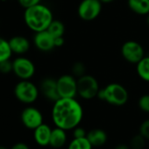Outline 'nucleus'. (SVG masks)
<instances>
[{"label": "nucleus", "mask_w": 149, "mask_h": 149, "mask_svg": "<svg viewBox=\"0 0 149 149\" xmlns=\"http://www.w3.org/2000/svg\"><path fill=\"white\" fill-rule=\"evenodd\" d=\"M97 97L111 105L123 106L129 99V93L122 84L111 83L107 84L104 88L100 89Z\"/></svg>", "instance_id": "nucleus-3"}, {"label": "nucleus", "mask_w": 149, "mask_h": 149, "mask_svg": "<svg viewBox=\"0 0 149 149\" xmlns=\"http://www.w3.org/2000/svg\"><path fill=\"white\" fill-rule=\"evenodd\" d=\"M13 54L9 40L0 37V62L11 59Z\"/></svg>", "instance_id": "nucleus-21"}, {"label": "nucleus", "mask_w": 149, "mask_h": 149, "mask_svg": "<svg viewBox=\"0 0 149 149\" xmlns=\"http://www.w3.org/2000/svg\"><path fill=\"white\" fill-rule=\"evenodd\" d=\"M67 131L61 129L60 127H56L52 129L49 146L53 148L59 149L61 148L67 142Z\"/></svg>", "instance_id": "nucleus-16"}, {"label": "nucleus", "mask_w": 149, "mask_h": 149, "mask_svg": "<svg viewBox=\"0 0 149 149\" xmlns=\"http://www.w3.org/2000/svg\"><path fill=\"white\" fill-rule=\"evenodd\" d=\"M100 91L97 78L91 74H84L77 78V95L85 100H91L97 97Z\"/></svg>", "instance_id": "nucleus-5"}, {"label": "nucleus", "mask_w": 149, "mask_h": 149, "mask_svg": "<svg viewBox=\"0 0 149 149\" xmlns=\"http://www.w3.org/2000/svg\"><path fill=\"white\" fill-rule=\"evenodd\" d=\"M0 1H4V0H0Z\"/></svg>", "instance_id": "nucleus-35"}, {"label": "nucleus", "mask_w": 149, "mask_h": 149, "mask_svg": "<svg viewBox=\"0 0 149 149\" xmlns=\"http://www.w3.org/2000/svg\"><path fill=\"white\" fill-rule=\"evenodd\" d=\"M18 1L23 8L26 9V8H29L31 6L40 4L41 0H18Z\"/></svg>", "instance_id": "nucleus-27"}, {"label": "nucleus", "mask_w": 149, "mask_h": 149, "mask_svg": "<svg viewBox=\"0 0 149 149\" xmlns=\"http://www.w3.org/2000/svg\"><path fill=\"white\" fill-rule=\"evenodd\" d=\"M84 118L81 104L73 98H59L52 108V120L56 127L70 131L80 125Z\"/></svg>", "instance_id": "nucleus-1"}, {"label": "nucleus", "mask_w": 149, "mask_h": 149, "mask_svg": "<svg viewBox=\"0 0 149 149\" xmlns=\"http://www.w3.org/2000/svg\"><path fill=\"white\" fill-rule=\"evenodd\" d=\"M87 136V132L84 128L81 126H77L73 129V137L74 138H84Z\"/></svg>", "instance_id": "nucleus-28"}, {"label": "nucleus", "mask_w": 149, "mask_h": 149, "mask_svg": "<svg viewBox=\"0 0 149 149\" xmlns=\"http://www.w3.org/2000/svg\"><path fill=\"white\" fill-rule=\"evenodd\" d=\"M21 121L26 128L34 130L43 124V115L37 108L28 106L21 112Z\"/></svg>", "instance_id": "nucleus-10"}, {"label": "nucleus", "mask_w": 149, "mask_h": 149, "mask_svg": "<svg viewBox=\"0 0 149 149\" xmlns=\"http://www.w3.org/2000/svg\"><path fill=\"white\" fill-rule=\"evenodd\" d=\"M35 65L28 58L17 57L13 61V72L20 80H30L35 74Z\"/></svg>", "instance_id": "nucleus-7"}, {"label": "nucleus", "mask_w": 149, "mask_h": 149, "mask_svg": "<svg viewBox=\"0 0 149 149\" xmlns=\"http://www.w3.org/2000/svg\"><path fill=\"white\" fill-rule=\"evenodd\" d=\"M39 88L30 80H20L14 88V96L21 103L31 104L39 97Z\"/></svg>", "instance_id": "nucleus-4"}, {"label": "nucleus", "mask_w": 149, "mask_h": 149, "mask_svg": "<svg viewBox=\"0 0 149 149\" xmlns=\"http://www.w3.org/2000/svg\"><path fill=\"white\" fill-rule=\"evenodd\" d=\"M60 98H73L77 95V78L73 74H62L57 80Z\"/></svg>", "instance_id": "nucleus-6"}, {"label": "nucleus", "mask_w": 149, "mask_h": 149, "mask_svg": "<svg viewBox=\"0 0 149 149\" xmlns=\"http://www.w3.org/2000/svg\"><path fill=\"white\" fill-rule=\"evenodd\" d=\"M102 5L100 0H82L77 8V14L84 21L94 20L100 15Z\"/></svg>", "instance_id": "nucleus-8"}, {"label": "nucleus", "mask_w": 149, "mask_h": 149, "mask_svg": "<svg viewBox=\"0 0 149 149\" xmlns=\"http://www.w3.org/2000/svg\"><path fill=\"white\" fill-rule=\"evenodd\" d=\"M115 149H129V147L126 145H125V144H120Z\"/></svg>", "instance_id": "nucleus-31"}, {"label": "nucleus", "mask_w": 149, "mask_h": 149, "mask_svg": "<svg viewBox=\"0 0 149 149\" xmlns=\"http://www.w3.org/2000/svg\"><path fill=\"white\" fill-rule=\"evenodd\" d=\"M33 44L36 48L41 52H49L55 47L54 38L47 30L35 33L33 36Z\"/></svg>", "instance_id": "nucleus-11"}, {"label": "nucleus", "mask_w": 149, "mask_h": 149, "mask_svg": "<svg viewBox=\"0 0 149 149\" xmlns=\"http://www.w3.org/2000/svg\"><path fill=\"white\" fill-rule=\"evenodd\" d=\"M11 72H13V61L11 59L0 62V73L6 74Z\"/></svg>", "instance_id": "nucleus-26"}, {"label": "nucleus", "mask_w": 149, "mask_h": 149, "mask_svg": "<svg viewBox=\"0 0 149 149\" xmlns=\"http://www.w3.org/2000/svg\"><path fill=\"white\" fill-rule=\"evenodd\" d=\"M86 137L91 142V144L93 146V147H99L104 146L108 139V135L106 132L100 128H95L87 132Z\"/></svg>", "instance_id": "nucleus-15"}, {"label": "nucleus", "mask_w": 149, "mask_h": 149, "mask_svg": "<svg viewBox=\"0 0 149 149\" xmlns=\"http://www.w3.org/2000/svg\"><path fill=\"white\" fill-rule=\"evenodd\" d=\"M100 1H101L103 4H110V3L115 1V0H100Z\"/></svg>", "instance_id": "nucleus-32"}, {"label": "nucleus", "mask_w": 149, "mask_h": 149, "mask_svg": "<svg viewBox=\"0 0 149 149\" xmlns=\"http://www.w3.org/2000/svg\"><path fill=\"white\" fill-rule=\"evenodd\" d=\"M138 106L142 111L149 113V94H145L139 98Z\"/></svg>", "instance_id": "nucleus-24"}, {"label": "nucleus", "mask_w": 149, "mask_h": 149, "mask_svg": "<svg viewBox=\"0 0 149 149\" xmlns=\"http://www.w3.org/2000/svg\"><path fill=\"white\" fill-rule=\"evenodd\" d=\"M9 44L13 53L19 55L27 53L31 47L29 40L22 35H15L12 37L9 40Z\"/></svg>", "instance_id": "nucleus-13"}, {"label": "nucleus", "mask_w": 149, "mask_h": 149, "mask_svg": "<svg viewBox=\"0 0 149 149\" xmlns=\"http://www.w3.org/2000/svg\"><path fill=\"white\" fill-rule=\"evenodd\" d=\"M128 7L138 15H147L149 13V0H128Z\"/></svg>", "instance_id": "nucleus-17"}, {"label": "nucleus", "mask_w": 149, "mask_h": 149, "mask_svg": "<svg viewBox=\"0 0 149 149\" xmlns=\"http://www.w3.org/2000/svg\"><path fill=\"white\" fill-rule=\"evenodd\" d=\"M146 141V139L140 133H139L132 138L130 145H131L132 149H143V147L145 146Z\"/></svg>", "instance_id": "nucleus-22"}, {"label": "nucleus", "mask_w": 149, "mask_h": 149, "mask_svg": "<svg viewBox=\"0 0 149 149\" xmlns=\"http://www.w3.org/2000/svg\"><path fill=\"white\" fill-rule=\"evenodd\" d=\"M121 54L127 62L137 64L145 56V52L138 41L127 40L121 47Z\"/></svg>", "instance_id": "nucleus-9"}, {"label": "nucleus", "mask_w": 149, "mask_h": 149, "mask_svg": "<svg viewBox=\"0 0 149 149\" xmlns=\"http://www.w3.org/2000/svg\"><path fill=\"white\" fill-rule=\"evenodd\" d=\"M53 20L52 11L41 3L25 9L24 21L26 26L34 33L47 30Z\"/></svg>", "instance_id": "nucleus-2"}, {"label": "nucleus", "mask_w": 149, "mask_h": 149, "mask_svg": "<svg viewBox=\"0 0 149 149\" xmlns=\"http://www.w3.org/2000/svg\"><path fill=\"white\" fill-rule=\"evenodd\" d=\"M93 146L91 144L87 137L73 138L68 146V149H92Z\"/></svg>", "instance_id": "nucleus-19"}, {"label": "nucleus", "mask_w": 149, "mask_h": 149, "mask_svg": "<svg viewBox=\"0 0 149 149\" xmlns=\"http://www.w3.org/2000/svg\"><path fill=\"white\" fill-rule=\"evenodd\" d=\"M54 45L55 47H61L64 45V38L63 37H58L54 38Z\"/></svg>", "instance_id": "nucleus-30"}, {"label": "nucleus", "mask_w": 149, "mask_h": 149, "mask_svg": "<svg viewBox=\"0 0 149 149\" xmlns=\"http://www.w3.org/2000/svg\"><path fill=\"white\" fill-rule=\"evenodd\" d=\"M47 30L50 33V34L54 38L63 37V35L65 33V26L61 20L54 19Z\"/></svg>", "instance_id": "nucleus-20"}, {"label": "nucleus", "mask_w": 149, "mask_h": 149, "mask_svg": "<svg viewBox=\"0 0 149 149\" xmlns=\"http://www.w3.org/2000/svg\"><path fill=\"white\" fill-rule=\"evenodd\" d=\"M40 91L43 96L49 101L55 102L60 98L58 90H57V82L53 78H45L41 81L40 86Z\"/></svg>", "instance_id": "nucleus-12"}, {"label": "nucleus", "mask_w": 149, "mask_h": 149, "mask_svg": "<svg viewBox=\"0 0 149 149\" xmlns=\"http://www.w3.org/2000/svg\"><path fill=\"white\" fill-rule=\"evenodd\" d=\"M52 128L47 124H41L33 130V137L35 142L40 146H49Z\"/></svg>", "instance_id": "nucleus-14"}, {"label": "nucleus", "mask_w": 149, "mask_h": 149, "mask_svg": "<svg viewBox=\"0 0 149 149\" xmlns=\"http://www.w3.org/2000/svg\"><path fill=\"white\" fill-rule=\"evenodd\" d=\"M136 71L141 80L149 83V56L145 55L136 64Z\"/></svg>", "instance_id": "nucleus-18"}, {"label": "nucleus", "mask_w": 149, "mask_h": 149, "mask_svg": "<svg viewBox=\"0 0 149 149\" xmlns=\"http://www.w3.org/2000/svg\"><path fill=\"white\" fill-rule=\"evenodd\" d=\"M11 149H30V148L27 144H26L24 142H19V143H16L15 145H13Z\"/></svg>", "instance_id": "nucleus-29"}, {"label": "nucleus", "mask_w": 149, "mask_h": 149, "mask_svg": "<svg viewBox=\"0 0 149 149\" xmlns=\"http://www.w3.org/2000/svg\"><path fill=\"white\" fill-rule=\"evenodd\" d=\"M0 149H8V148L5 147V146H0Z\"/></svg>", "instance_id": "nucleus-34"}, {"label": "nucleus", "mask_w": 149, "mask_h": 149, "mask_svg": "<svg viewBox=\"0 0 149 149\" xmlns=\"http://www.w3.org/2000/svg\"><path fill=\"white\" fill-rule=\"evenodd\" d=\"M72 73H73V76L74 77H77V78H79V77H83L84 74H86V67H85V65L81 61L76 62L72 67Z\"/></svg>", "instance_id": "nucleus-23"}, {"label": "nucleus", "mask_w": 149, "mask_h": 149, "mask_svg": "<svg viewBox=\"0 0 149 149\" xmlns=\"http://www.w3.org/2000/svg\"><path fill=\"white\" fill-rule=\"evenodd\" d=\"M139 131V133H140L146 140H149V118L144 120L140 124Z\"/></svg>", "instance_id": "nucleus-25"}, {"label": "nucleus", "mask_w": 149, "mask_h": 149, "mask_svg": "<svg viewBox=\"0 0 149 149\" xmlns=\"http://www.w3.org/2000/svg\"><path fill=\"white\" fill-rule=\"evenodd\" d=\"M146 24H147V26H149V13L146 15Z\"/></svg>", "instance_id": "nucleus-33"}]
</instances>
